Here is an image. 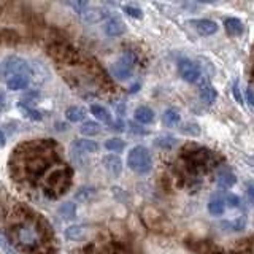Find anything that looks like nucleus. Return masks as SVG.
<instances>
[{
	"label": "nucleus",
	"instance_id": "nucleus-1",
	"mask_svg": "<svg viewBox=\"0 0 254 254\" xmlns=\"http://www.w3.org/2000/svg\"><path fill=\"white\" fill-rule=\"evenodd\" d=\"M54 157V145L50 141L29 143L16 151V169L27 178H38Z\"/></svg>",
	"mask_w": 254,
	"mask_h": 254
},
{
	"label": "nucleus",
	"instance_id": "nucleus-2",
	"mask_svg": "<svg viewBox=\"0 0 254 254\" xmlns=\"http://www.w3.org/2000/svg\"><path fill=\"white\" fill-rule=\"evenodd\" d=\"M14 243L29 253H35L45 245V229L40 219L34 216H24L16 221L11 227Z\"/></svg>",
	"mask_w": 254,
	"mask_h": 254
},
{
	"label": "nucleus",
	"instance_id": "nucleus-3",
	"mask_svg": "<svg viewBox=\"0 0 254 254\" xmlns=\"http://www.w3.org/2000/svg\"><path fill=\"white\" fill-rule=\"evenodd\" d=\"M127 165L129 169L138 175H146L153 170V156L149 149L143 145L133 146L127 154Z\"/></svg>",
	"mask_w": 254,
	"mask_h": 254
},
{
	"label": "nucleus",
	"instance_id": "nucleus-4",
	"mask_svg": "<svg viewBox=\"0 0 254 254\" xmlns=\"http://www.w3.org/2000/svg\"><path fill=\"white\" fill-rule=\"evenodd\" d=\"M70 178H71V173L68 169L65 167H61V169H54L48 178L45 181V189L46 192H50L53 197H58L62 192H65L67 188L70 186Z\"/></svg>",
	"mask_w": 254,
	"mask_h": 254
},
{
	"label": "nucleus",
	"instance_id": "nucleus-5",
	"mask_svg": "<svg viewBox=\"0 0 254 254\" xmlns=\"http://www.w3.org/2000/svg\"><path fill=\"white\" fill-rule=\"evenodd\" d=\"M14 75H26V76H32L34 75V70L29 65V64L24 61L19 56H8L0 64V76L3 78H11Z\"/></svg>",
	"mask_w": 254,
	"mask_h": 254
},
{
	"label": "nucleus",
	"instance_id": "nucleus-6",
	"mask_svg": "<svg viewBox=\"0 0 254 254\" xmlns=\"http://www.w3.org/2000/svg\"><path fill=\"white\" fill-rule=\"evenodd\" d=\"M135 62H137L135 54L132 51H126L121 58L111 65V68H110L111 75H113L116 79H119V81H126V79H129L132 75V68L135 65Z\"/></svg>",
	"mask_w": 254,
	"mask_h": 254
},
{
	"label": "nucleus",
	"instance_id": "nucleus-7",
	"mask_svg": "<svg viewBox=\"0 0 254 254\" xmlns=\"http://www.w3.org/2000/svg\"><path fill=\"white\" fill-rule=\"evenodd\" d=\"M178 71L181 78L188 83H197L202 78V68L197 62L190 61L188 58H183L178 61Z\"/></svg>",
	"mask_w": 254,
	"mask_h": 254
},
{
	"label": "nucleus",
	"instance_id": "nucleus-8",
	"mask_svg": "<svg viewBox=\"0 0 254 254\" xmlns=\"http://www.w3.org/2000/svg\"><path fill=\"white\" fill-rule=\"evenodd\" d=\"M189 24L197 30V34L202 35V37L214 35L218 32V29H219L216 21L206 19V18H203V19H192V21H189Z\"/></svg>",
	"mask_w": 254,
	"mask_h": 254
},
{
	"label": "nucleus",
	"instance_id": "nucleus-9",
	"mask_svg": "<svg viewBox=\"0 0 254 254\" xmlns=\"http://www.w3.org/2000/svg\"><path fill=\"white\" fill-rule=\"evenodd\" d=\"M99 151V145L94 140H86V138H79L71 143V153H76L79 156L83 154H94Z\"/></svg>",
	"mask_w": 254,
	"mask_h": 254
},
{
	"label": "nucleus",
	"instance_id": "nucleus-10",
	"mask_svg": "<svg viewBox=\"0 0 254 254\" xmlns=\"http://www.w3.org/2000/svg\"><path fill=\"white\" fill-rule=\"evenodd\" d=\"M103 30H105V34L108 37H119V35L126 34L127 27H126L124 21H121L119 18H115V16H113V18H108L105 21V24H103Z\"/></svg>",
	"mask_w": 254,
	"mask_h": 254
},
{
	"label": "nucleus",
	"instance_id": "nucleus-11",
	"mask_svg": "<svg viewBox=\"0 0 254 254\" xmlns=\"http://www.w3.org/2000/svg\"><path fill=\"white\" fill-rule=\"evenodd\" d=\"M216 183L221 188L230 189L237 185V177L232 170L227 169V167H221V169L216 170Z\"/></svg>",
	"mask_w": 254,
	"mask_h": 254
},
{
	"label": "nucleus",
	"instance_id": "nucleus-12",
	"mask_svg": "<svg viewBox=\"0 0 254 254\" xmlns=\"http://www.w3.org/2000/svg\"><path fill=\"white\" fill-rule=\"evenodd\" d=\"M102 164L103 167L113 175V177H119L123 172V161H121V157H119L118 154H107V156H103L102 159Z\"/></svg>",
	"mask_w": 254,
	"mask_h": 254
},
{
	"label": "nucleus",
	"instance_id": "nucleus-13",
	"mask_svg": "<svg viewBox=\"0 0 254 254\" xmlns=\"http://www.w3.org/2000/svg\"><path fill=\"white\" fill-rule=\"evenodd\" d=\"M198 97H200L205 105H213L218 99V92L210 81H203L200 84V89H198Z\"/></svg>",
	"mask_w": 254,
	"mask_h": 254
},
{
	"label": "nucleus",
	"instance_id": "nucleus-14",
	"mask_svg": "<svg viewBox=\"0 0 254 254\" xmlns=\"http://www.w3.org/2000/svg\"><path fill=\"white\" fill-rule=\"evenodd\" d=\"M133 118H135V121H137L138 124L146 126V124H151L154 121V111L151 110L149 107H146V105H140V107L135 108Z\"/></svg>",
	"mask_w": 254,
	"mask_h": 254
},
{
	"label": "nucleus",
	"instance_id": "nucleus-15",
	"mask_svg": "<svg viewBox=\"0 0 254 254\" xmlns=\"http://www.w3.org/2000/svg\"><path fill=\"white\" fill-rule=\"evenodd\" d=\"M224 27H226L227 34L232 35V37H240V35H243V32H245L243 22L238 18H226L224 19Z\"/></svg>",
	"mask_w": 254,
	"mask_h": 254
},
{
	"label": "nucleus",
	"instance_id": "nucleus-16",
	"mask_svg": "<svg viewBox=\"0 0 254 254\" xmlns=\"http://www.w3.org/2000/svg\"><path fill=\"white\" fill-rule=\"evenodd\" d=\"M226 198L221 195H213L208 202V211L213 216H222L226 211Z\"/></svg>",
	"mask_w": 254,
	"mask_h": 254
},
{
	"label": "nucleus",
	"instance_id": "nucleus-17",
	"mask_svg": "<svg viewBox=\"0 0 254 254\" xmlns=\"http://www.w3.org/2000/svg\"><path fill=\"white\" fill-rule=\"evenodd\" d=\"M29 76L26 75H14L6 79V87L10 91H22L29 86Z\"/></svg>",
	"mask_w": 254,
	"mask_h": 254
},
{
	"label": "nucleus",
	"instance_id": "nucleus-18",
	"mask_svg": "<svg viewBox=\"0 0 254 254\" xmlns=\"http://www.w3.org/2000/svg\"><path fill=\"white\" fill-rule=\"evenodd\" d=\"M180 143V140L177 137H173V135H159V137L154 140V145L157 148H162V149H173Z\"/></svg>",
	"mask_w": 254,
	"mask_h": 254
},
{
	"label": "nucleus",
	"instance_id": "nucleus-19",
	"mask_svg": "<svg viewBox=\"0 0 254 254\" xmlns=\"http://www.w3.org/2000/svg\"><path fill=\"white\" fill-rule=\"evenodd\" d=\"M53 56L61 62H68L75 56V51L70 50V48L65 46V45H59V46L53 48Z\"/></svg>",
	"mask_w": 254,
	"mask_h": 254
},
{
	"label": "nucleus",
	"instance_id": "nucleus-20",
	"mask_svg": "<svg viewBox=\"0 0 254 254\" xmlns=\"http://www.w3.org/2000/svg\"><path fill=\"white\" fill-rule=\"evenodd\" d=\"M65 118L70 123H81L86 118V110L83 107H68L65 110Z\"/></svg>",
	"mask_w": 254,
	"mask_h": 254
},
{
	"label": "nucleus",
	"instance_id": "nucleus-21",
	"mask_svg": "<svg viewBox=\"0 0 254 254\" xmlns=\"http://www.w3.org/2000/svg\"><path fill=\"white\" fill-rule=\"evenodd\" d=\"M83 18L87 21V22H95V21H100L107 16V13L100 10V8H92V6H87L86 10L81 13Z\"/></svg>",
	"mask_w": 254,
	"mask_h": 254
},
{
	"label": "nucleus",
	"instance_id": "nucleus-22",
	"mask_svg": "<svg viewBox=\"0 0 254 254\" xmlns=\"http://www.w3.org/2000/svg\"><path fill=\"white\" fill-rule=\"evenodd\" d=\"M100 130H102L100 124L95 121H84L81 126H79V132L86 135V137H95V135L100 133Z\"/></svg>",
	"mask_w": 254,
	"mask_h": 254
},
{
	"label": "nucleus",
	"instance_id": "nucleus-23",
	"mask_svg": "<svg viewBox=\"0 0 254 254\" xmlns=\"http://www.w3.org/2000/svg\"><path fill=\"white\" fill-rule=\"evenodd\" d=\"M86 234V229L79 224H73V226H68L65 229V238L67 240H71V242H78L81 240Z\"/></svg>",
	"mask_w": 254,
	"mask_h": 254
},
{
	"label": "nucleus",
	"instance_id": "nucleus-24",
	"mask_svg": "<svg viewBox=\"0 0 254 254\" xmlns=\"http://www.w3.org/2000/svg\"><path fill=\"white\" fill-rule=\"evenodd\" d=\"M162 121L165 126L173 127V126H178L181 123V116L175 108H167L162 115Z\"/></svg>",
	"mask_w": 254,
	"mask_h": 254
},
{
	"label": "nucleus",
	"instance_id": "nucleus-25",
	"mask_svg": "<svg viewBox=\"0 0 254 254\" xmlns=\"http://www.w3.org/2000/svg\"><path fill=\"white\" fill-rule=\"evenodd\" d=\"M222 227L229 232H240L246 227V216H238L234 221H224L222 222Z\"/></svg>",
	"mask_w": 254,
	"mask_h": 254
},
{
	"label": "nucleus",
	"instance_id": "nucleus-26",
	"mask_svg": "<svg viewBox=\"0 0 254 254\" xmlns=\"http://www.w3.org/2000/svg\"><path fill=\"white\" fill-rule=\"evenodd\" d=\"M91 113L99 119V121L105 123V124H111V113L102 105H91Z\"/></svg>",
	"mask_w": 254,
	"mask_h": 254
},
{
	"label": "nucleus",
	"instance_id": "nucleus-27",
	"mask_svg": "<svg viewBox=\"0 0 254 254\" xmlns=\"http://www.w3.org/2000/svg\"><path fill=\"white\" fill-rule=\"evenodd\" d=\"M58 211L64 219H73L76 214V205L73 202H64Z\"/></svg>",
	"mask_w": 254,
	"mask_h": 254
},
{
	"label": "nucleus",
	"instance_id": "nucleus-28",
	"mask_svg": "<svg viewBox=\"0 0 254 254\" xmlns=\"http://www.w3.org/2000/svg\"><path fill=\"white\" fill-rule=\"evenodd\" d=\"M105 148L108 151H111V153H121V151H124V148H126V141L119 137L108 138L105 141Z\"/></svg>",
	"mask_w": 254,
	"mask_h": 254
},
{
	"label": "nucleus",
	"instance_id": "nucleus-29",
	"mask_svg": "<svg viewBox=\"0 0 254 254\" xmlns=\"http://www.w3.org/2000/svg\"><path fill=\"white\" fill-rule=\"evenodd\" d=\"M180 130L185 135H189V137H198L200 135V126L195 123H186L180 127Z\"/></svg>",
	"mask_w": 254,
	"mask_h": 254
},
{
	"label": "nucleus",
	"instance_id": "nucleus-30",
	"mask_svg": "<svg viewBox=\"0 0 254 254\" xmlns=\"http://www.w3.org/2000/svg\"><path fill=\"white\" fill-rule=\"evenodd\" d=\"M19 110L24 113V116L26 118H29V119H32V121H42L43 119V116H42V113L40 111H37V110H34V108H30V107H24L22 103H19Z\"/></svg>",
	"mask_w": 254,
	"mask_h": 254
},
{
	"label": "nucleus",
	"instance_id": "nucleus-31",
	"mask_svg": "<svg viewBox=\"0 0 254 254\" xmlns=\"http://www.w3.org/2000/svg\"><path fill=\"white\" fill-rule=\"evenodd\" d=\"M94 195H95V189L94 188H81V189H78V192L75 194V198L79 202H87Z\"/></svg>",
	"mask_w": 254,
	"mask_h": 254
},
{
	"label": "nucleus",
	"instance_id": "nucleus-32",
	"mask_svg": "<svg viewBox=\"0 0 254 254\" xmlns=\"http://www.w3.org/2000/svg\"><path fill=\"white\" fill-rule=\"evenodd\" d=\"M123 10L130 16V18H135V19H140L141 16H143V11L140 10V8L137 6H133V5H124L123 6Z\"/></svg>",
	"mask_w": 254,
	"mask_h": 254
},
{
	"label": "nucleus",
	"instance_id": "nucleus-33",
	"mask_svg": "<svg viewBox=\"0 0 254 254\" xmlns=\"http://www.w3.org/2000/svg\"><path fill=\"white\" fill-rule=\"evenodd\" d=\"M226 203L230 206V208H238V206H240V203H242V200H240V197H238V195H235V194H229V195L226 197Z\"/></svg>",
	"mask_w": 254,
	"mask_h": 254
},
{
	"label": "nucleus",
	"instance_id": "nucleus-34",
	"mask_svg": "<svg viewBox=\"0 0 254 254\" xmlns=\"http://www.w3.org/2000/svg\"><path fill=\"white\" fill-rule=\"evenodd\" d=\"M0 246H2V248L6 251V254H16V253H14V248H13V245H11L10 242H8L2 234H0Z\"/></svg>",
	"mask_w": 254,
	"mask_h": 254
},
{
	"label": "nucleus",
	"instance_id": "nucleus-35",
	"mask_svg": "<svg viewBox=\"0 0 254 254\" xmlns=\"http://www.w3.org/2000/svg\"><path fill=\"white\" fill-rule=\"evenodd\" d=\"M245 100L250 107H254V91L251 87H246L245 89Z\"/></svg>",
	"mask_w": 254,
	"mask_h": 254
},
{
	"label": "nucleus",
	"instance_id": "nucleus-36",
	"mask_svg": "<svg viewBox=\"0 0 254 254\" xmlns=\"http://www.w3.org/2000/svg\"><path fill=\"white\" fill-rule=\"evenodd\" d=\"M130 132L132 133H138V135H148V130L146 129H143V127H140V126H137V124H133V123H130Z\"/></svg>",
	"mask_w": 254,
	"mask_h": 254
},
{
	"label": "nucleus",
	"instance_id": "nucleus-37",
	"mask_svg": "<svg viewBox=\"0 0 254 254\" xmlns=\"http://www.w3.org/2000/svg\"><path fill=\"white\" fill-rule=\"evenodd\" d=\"M246 195H248V198L254 203V183L253 181L246 183Z\"/></svg>",
	"mask_w": 254,
	"mask_h": 254
},
{
	"label": "nucleus",
	"instance_id": "nucleus-38",
	"mask_svg": "<svg viewBox=\"0 0 254 254\" xmlns=\"http://www.w3.org/2000/svg\"><path fill=\"white\" fill-rule=\"evenodd\" d=\"M232 92H234V97L235 100L240 103V105H243V99H242V95H240V89H238V83L235 81L234 86H232Z\"/></svg>",
	"mask_w": 254,
	"mask_h": 254
},
{
	"label": "nucleus",
	"instance_id": "nucleus-39",
	"mask_svg": "<svg viewBox=\"0 0 254 254\" xmlns=\"http://www.w3.org/2000/svg\"><path fill=\"white\" fill-rule=\"evenodd\" d=\"M5 143H6V137H5V133L0 130V148H3Z\"/></svg>",
	"mask_w": 254,
	"mask_h": 254
},
{
	"label": "nucleus",
	"instance_id": "nucleus-40",
	"mask_svg": "<svg viewBox=\"0 0 254 254\" xmlns=\"http://www.w3.org/2000/svg\"><path fill=\"white\" fill-rule=\"evenodd\" d=\"M138 87H140V84H138V83H137V84H133V86H130V87H129V92H130V94L138 92Z\"/></svg>",
	"mask_w": 254,
	"mask_h": 254
},
{
	"label": "nucleus",
	"instance_id": "nucleus-41",
	"mask_svg": "<svg viewBox=\"0 0 254 254\" xmlns=\"http://www.w3.org/2000/svg\"><path fill=\"white\" fill-rule=\"evenodd\" d=\"M123 126H124V124H123V121H118V123L115 124L113 129H115V130H123Z\"/></svg>",
	"mask_w": 254,
	"mask_h": 254
},
{
	"label": "nucleus",
	"instance_id": "nucleus-42",
	"mask_svg": "<svg viewBox=\"0 0 254 254\" xmlns=\"http://www.w3.org/2000/svg\"><path fill=\"white\" fill-rule=\"evenodd\" d=\"M3 100V94H0V102H2Z\"/></svg>",
	"mask_w": 254,
	"mask_h": 254
}]
</instances>
